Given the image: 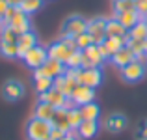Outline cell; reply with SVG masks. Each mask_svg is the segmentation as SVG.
I'll list each match as a JSON object with an SVG mask.
<instances>
[{
  "label": "cell",
  "instance_id": "8992f818",
  "mask_svg": "<svg viewBox=\"0 0 147 140\" xmlns=\"http://www.w3.org/2000/svg\"><path fill=\"white\" fill-rule=\"evenodd\" d=\"M127 41H129V36H125V37H106V39L99 45V50H100L104 60H112V56L127 45Z\"/></svg>",
  "mask_w": 147,
  "mask_h": 140
},
{
  "label": "cell",
  "instance_id": "9c48e42d",
  "mask_svg": "<svg viewBox=\"0 0 147 140\" xmlns=\"http://www.w3.org/2000/svg\"><path fill=\"white\" fill-rule=\"evenodd\" d=\"M121 77L127 82H138L145 77V64L140 60H132L125 67H121Z\"/></svg>",
  "mask_w": 147,
  "mask_h": 140
},
{
  "label": "cell",
  "instance_id": "f546056e",
  "mask_svg": "<svg viewBox=\"0 0 147 140\" xmlns=\"http://www.w3.org/2000/svg\"><path fill=\"white\" fill-rule=\"evenodd\" d=\"M67 69H82V50H73V54L69 56V60L65 62Z\"/></svg>",
  "mask_w": 147,
  "mask_h": 140
},
{
  "label": "cell",
  "instance_id": "ab89813d",
  "mask_svg": "<svg viewBox=\"0 0 147 140\" xmlns=\"http://www.w3.org/2000/svg\"><path fill=\"white\" fill-rule=\"evenodd\" d=\"M144 19H147V13H145V15H144Z\"/></svg>",
  "mask_w": 147,
  "mask_h": 140
},
{
  "label": "cell",
  "instance_id": "277c9868",
  "mask_svg": "<svg viewBox=\"0 0 147 140\" xmlns=\"http://www.w3.org/2000/svg\"><path fill=\"white\" fill-rule=\"evenodd\" d=\"M86 30H88V21L86 19L80 17V15H71V17L65 19L61 32H63V36H67V37H75V36H78V34L86 32Z\"/></svg>",
  "mask_w": 147,
  "mask_h": 140
},
{
  "label": "cell",
  "instance_id": "8d00e7d4",
  "mask_svg": "<svg viewBox=\"0 0 147 140\" xmlns=\"http://www.w3.org/2000/svg\"><path fill=\"white\" fill-rule=\"evenodd\" d=\"M61 140H78V138H76V137H75V129H73V131H69V133H67V135H65V137H63V138H61Z\"/></svg>",
  "mask_w": 147,
  "mask_h": 140
},
{
  "label": "cell",
  "instance_id": "e0dca14e",
  "mask_svg": "<svg viewBox=\"0 0 147 140\" xmlns=\"http://www.w3.org/2000/svg\"><path fill=\"white\" fill-rule=\"evenodd\" d=\"M132 60H136V54H134V52H132V50H130L127 45L123 47L121 50H117V52H115L114 56H112V64H114V65H117L119 69H121V67H125L127 64H130Z\"/></svg>",
  "mask_w": 147,
  "mask_h": 140
},
{
  "label": "cell",
  "instance_id": "f1b7e54d",
  "mask_svg": "<svg viewBox=\"0 0 147 140\" xmlns=\"http://www.w3.org/2000/svg\"><path fill=\"white\" fill-rule=\"evenodd\" d=\"M112 10L114 13H123V11H130L136 7H134V0H112Z\"/></svg>",
  "mask_w": 147,
  "mask_h": 140
},
{
  "label": "cell",
  "instance_id": "5b68a950",
  "mask_svg": "<svg viewBox=\"0 0 147 140\" xmlns=\"http://www.w3.org/2000/svg\"><path fill=\"white\" fill-rule=\"evenodd\" d=\"M102 62H106L102 58L99 50V45H90L88 49L82 50V69H95V67H100Z\"/></svg>",
  "mask_w": 147,
  "mask_h": 140
},
{
  "label": "cell",
  "instance_id": "f35d334b",
  "mask_svg": "<svg viewBox=\"0 0 147 140\" xmlns=\"http://www.w3.org/2000/svg\"><path fill=\"white\" fill-rule=\"evenodd\" d=\"M144 52L147 54V39H144Z\"/></svg>",
  "mask_w": 147,
  "mask_h": 140
},
{
  "label": "cell",
  "instance_id": "7402d4cb",
  "mask_svg": "<svg viewBox=\"0 0 147 140\" xmlns=\"http://www.w3.org/2000/svg\"><path fill=\"white\" fill-rule=\"evenodd\" d=\"M127 118L123 114H112L110 118L106 120V129L110 131V133H119V131H123L127 127Z\"/></svg>",
  "mask_w": 147,
  "mask_h": 140
},
{
  "label": "cell",
  "instance_id": "9a60e30c",
  "mask_svg": "<svg viewBox=\"0 0 147 140\" xmlns=\"http://www.w3.org/2000/svg\"><path fill=\"white\" fill-rule=\"evenodd\" d=\"M36 45H37V36L32 32V30L21 34V36H19V39H17V49H19L17 58H21V60H22V58L26 56V52H28L32 47H36Z\"/></svg>",
  "mask_w": 147,
  "mask_h": 140
},
{
  "label": "cell",
  "instance_id": "44dd1931",
  "mask_svg": "<svg viewBox=\"0 0 147 140\" xmlns=\"http://www.w3.org/2000/svg\"><path fill=\"white\" fill-rule=\"evenodd\" d=\"M54 110L56 108L52 107L50 103H47V101H37L36 108H34V116L36 118H41V120H47V122H50L54 116Z\"/></svg>",
  "mask_w": 147,
  "mask_h": 140
},
{
  "label": "cell",
  "instance_id": "d6a6232c",
  "mask_svg": "<svg viewBox=\"0 0 147 140\" xmlns=\"http://www.w3.org/2000/svg\"><path fill=\"white\" fill-rule=\"evenodd\" d=\"M136 140H147V120H144V122L138 125V129H136Z\"/></svg>",
  "mask_w": 147,
  "mask_h": 140
},
{
  "label": "cell",
  "instance_id": "ffe728a7",
  "mask_svg": "<svg viewBox=\"0 0 147 140\" xmlns=\"http://www.w3.org/2000/svg\"><path fill=\"white\" fill-rule=\"evenodd\" d=\"M76 133H78V137L90 140V138H93L95 135L99 133V123L95 122V120H84V122L78 125Z\"/></svg>",
  "mask_w": 147,
  "mask_h": 140
},
{
  "label": "cell",
  "instance_id": "d4e9b609",
  "mask_svg": "<svg viewBox=\"0 0 147 140\" xmlns=\"http://www.w3.org/2000/svg\"><path fill=\"white\" fill-rule=\"evenodd\" d=\"M67 118H69V125H71V131L73 129H78V125L84 122L82 118V112H80V107H71L67 108Z\"/></svg>",
  "mask_w": 147,
  "mask_h": 140
},
{
  "label": "cell",
  "instance_id": "7c38bea8",
  "mask_svg": "<svg viewBox=\"0 0 147 140\" xmlns=\"http://www.w3.org/2000/svg\"><path fill=\"white\" fill-rule=\"evenodd\" d=\"M24 93H26V90H24V84H22L21 80L9 79L2 86V95L6 97L7 101H17V99H21Z\"/></svg>",
  "mask_w": 147,
  "mask_h": 140
},
{
  "label": "cell",
  "instance_id": "7a4b0ae2",
  "mask_svg": "<svg viewBox=\"0 0 147 140\" xmlns=\"http://www.w3.org/2000/svg\"><path fill=\"white\" fill-rule=\"evenodd\" d=\"M50 131H52L50 122L36 118V116H32L28 120V123H26V137H28V140H49Z\"/></svg>",
  "mask_w": 147,
  "mask_h": 140
},
{
  "label": "cell",
  "instance_id": "1f68e13d",
  "mask_svg": "<svg viewBox=\"0 0 147 140\" xmlns=\"http://www.w3.org/2000/svg\"><path fill=\"white\" fill-rule=\"evenodd\" d=\"M75 43H76V49L78 50H84L90 45H93V39H91V36L88 32H82V34H78V36H75Z\"/></svg>",
  "mask_w": 147,
  "mask_h": 140
},
{
  "label": "cell",
  "instance_id": "d590c367",
  "mask_svg": "<svg viewBox=\"0 0 147 140\" xmlns=\"http://www.w3.org/2000/svg\"><path fill=\"white\" fill-rule=\"evenodd\" d=\"M9 7V4H7V0H0V19L4 17V13H6V10Z\"/></svg>",
  "mask_w": 147,
  "mask_h": 140
},
{
  "label": "cell",
  "instance_id": "cb8c5ba5",
  "mask_svg": "<svg viewBox=\"0 0 147 140\" xmlns=\"http://www.w3.org/2000/svg\"><path fill=\"white\" fill-rule=\"evenodd\" d=\"M129 37L130 39H147V22L142 19L140 22H136V24L132 26V28L129 30Z\"/></svg>",
  "mask_w": 147,
  "mask_h": 140
},
{
  "label": "cell",
  "instance_id": "484cf974",
  "mask_svg": "<svg viewBox=\"0 0 147 140\" xmlns=\"http://www.w3.org/2000/svg\"><path fill=\"white\" fill-rule=\"evenodd\" d=\"M0 39H2V41H9V43H17L19 34L15 32V30L11 28L9 24H4V22H0Z\"/></svg>",
  "mask_w": 147,
  "mask_h": 140
},
{
  "label": "cell",
  "instance_id": "60d3db41",
  "mask_svg": "<svg viewBox=\"0 0 147 140\" xmlns=\"http://www.w3.org/2000/svg\"><path fill=\"white\" fill-rule=\"evenodd\" d=\"M144 21H145V22H147V19H144Z\"/></svg>",
  "mask_w": 147,
  "mask_h": 140
},
{
  "label": "cell",
  "instance_id": "2e32d148",
  "mask_svg": "<svg viewBox=\"0 0 147 140\" xmlns=\"http://www.w3.org/2000/svg\"><path fill=\"white\" fill-rule=\"evenodd\" d=\"M50 125L52 127H58V129H63L65 133L71 131V125H69V118H67V108H56L54 110V116L50 120Z\"/></svg>",
  "mask_w": 147,
  "mask_h": 140
},
{
  "label": "cell",
  "instance_id": "4dcf8cb0",
  "mask_svg": "<svg viewBox=\"0 0 147 140\" xmlns=\"http://www.w3.org/2000/svg\"><path fill=\"white\" fill-rule=\"evenodd\" d=\"M41 0H22L21 2V10L24 11V13H28V15H32V13H36V11H39L41 10Z\"/></svg>",
  "mask_w": 147,
  "mask_h": 140
},
{
  "label": "cell",
  "instance_id": "6da1fadb",
  "mask_svg": "<svg viewBox=\"0 0 147 140\" xmlns=\"http://www.w3.org/2000/svg\"><path fill=\"white\" fill-rule=\"evenodd\" d=\"M73 50H76L75 37L63 36V39L50 43V47L47 49V52H49V58H56V60H61L65 64V62L69 60V56L73 54Z\"/></svg>",
  "mask_w": 147,
  "mask_h": 140
},
{
  "label": "cell",
  "instance_id": "4fadbf2b",
  "mask_svg": "<svg viewBox=\"0 0 147 140\" xmlns=\"http://www.w3.org/2000/svg\"><path fill=\"white\" fill-rule=\"evenodd\" d=\"M102 82V73L99 67L95 69H78V84H86V86L97 88Z\"/></svg>",
  "mask_w": 147,
  "mask_h": 140
},
{
  "label": "cell",
  "instance_id": "603a6c76",
  "mask_svg": "<svg viewBox=\"0 0 147 140\" xmlns=\"http://www.w3.org/2000/svg\"><path fill=\"white\" fill-rule=\"evenodd\" d=\"M80 112H82L84 120H95V122H97L99 116H100V108L95 101H91V103H88V105H82V107H80Z\"/></svg>",
  "mask_w": 147,
  "mask_h": 140
},
{
  "label": "cell",
  "instance_id": "5bb4252c",
  "mask_svg": "<svg viewBox=\"0 0 147 140\" xmlns=\"http://www.w3.org/2000/svg\"><path fill=\"white\" fill-rule=\"evenodd\" d=\"M7 24L11 26V28L15 30V32L21 36V34H24V32H28V30H32V24H30V17H28V13H24V11L19 7L17 10V13L13 15V19H11Z\"/></svg>",
  "mask_w": 147,
  "mask_h": 140
},
{
  "label": "cell",
  "instance_id": "4316f807",
  "mask_svg": "<svg viewBox=\"0 0 147 140\" xmlns=\"http://www.w3.org/2000/svg\"><path fill=\"white\" fill-rule=\"evenodd\" d=\"M0 54H2L4 58H17V54H19L17 43H9V41L0 39Z\"/></svg>",
  "mask_w": 147,
  "mask_h": 140
},
{
  "label": "cell",
  "instance_id": "8fae6325",
  "mask_svg": "<svg viewBox=\"0 0 147 140\" xmlns=\"http://www.w3.org/2000/svg\"><path fill=\"white\" fill-rule=\"evenodd\" d=\"M71 99H73V103H75L76 107H82V105L91 103V101L95 99V88L86 86V84H78V86L75 88V92H73Z\"/></svg>",
  "mask_w": 147,
  "mask_h": 140
},
{
  "label": "cell",
  "instance_id": "ac0fdd59",
  "mask_svg": "<svg viewBox=\"0 0 147 140\" xmlns=\"http://www.w3.org/2000/svg\"><path fill=\"white\" fill-rule=\"evenodd\" d=\"M129 36V30L117 21V19H106V37H125Z\"/></svg>",
  "mask_w": 147,
  "mask_h": 140
},
{
  "label": "cell",
  "instance_id": "b9f144b4",
  "mask_svg": "<svg viewBox=\"0 0 147 140\" xmlns=\"http://www.w3.org/2000/svg\"><path fill=\"white\" fill-rule=\"evenodd\" d=\"M41 2H43V0H41Z\"/></svg>",
  "mask_w": 147,
  "mask_h": 140
},
{
  "label": "cell",
  "instance_id": "e575fe53",
  "mask_svg": "<svg viewBox=\"0 0 147 140\" xmlns=\"http://www.w3.org/2000/svg\"><path fill=\"white\" fill-rule=\"evenodd\" d=\"M65 135H67V133H65L63 129H58V127H52V131H50V138H49V140H61V138L65 137Z\"/></svg>",
  "mask_w": 147,
  "mask_h": 140
},
{
  "label": "cell",
  "instance_id": "83f0119b",
  "mask_svg": "<svg viewBox=\"0 0 147 140\" xmlns=\"http://www.w3.org/2000/svg\"><path fill=\"white\" fill-rule=\"evenodd\" d=\"M34 79H36V92L37 93H43L54 86V79H50V77L39 75V77H34Z\"/></svg>",
  "mask_w": 147,
  "mask_h": 140
},
{
  "label": "cell",
  "instance_id": "836d02e7",
  "mask_svg": "<svg viewBox=\"0 0 147 140\" xmlns=\"http://www.w3.org/2000/svg\"><path fill=\"white\" fill-rule=\"evenodd\" d=\"M134 7L140 15H145L147 13V0H134Z\"/></svg>",
  "mask_w": 147,
  "mask_h": 140
},
{
  "label": "cell",
  "instance_id": "3957f363",
  "mask_svg": "<svg viewBox=\"0 0 147 140\" xmlns=\"http://www.w3.org/2000/svg\"><path fill=\"white\" fill-rule=\"evenodd\" d=\"M65 71H67V65H65L61 60H56V58H47V62H45L39 69H34V77L45 75V77H50V79H56V77L63 75Z\"/></svg>",
  "mask_w": 147,
  "mask_h": 140
},
{
  "label": "cell",
  "instance_id": "52a82bcc",
  "mask_svg": "<svg viewBox=\"0 0 147 140\" xmlns=\"http://www.w3.org/2000/svg\"><path fill=\"white\" fill-rule=\"evenodd\" d=\"M88 34L91 36L95 45H100L104 39H106V19L104 17H95L88 21Z\"/></svg>",
  "mask_w": 147,
  "mask_h": 140
},
{
  "label": "cell",
  "instance_id": "d6986e66",
  "mask_svg": "<svg viewBox=\"0 0 147 140\" xmlns=\"http://www.w3.org/2000/svg\"><path fill=\"white\" fill-rule=\"evenodd\" d=\"M115 19H117L127 30H130L136 22L142 21V15L138 13L136 10H130V11H123V13H115Z\"/></svg>",
  "mask_w": 147,
  "mask_h": 140
},
{
  "label": "cell",
  "instance_id": "74e56055",
  "mask_svg": "<svg viewBox=\"0 0 147 140\" xmlns=\"http://www.w3.org/2000/svg\"><path fill=\"white\" fill-rule=\"evenodd\" d=\"M21 2H22V0H7L9 6H21Z\"/></svg>",
  "mask_w": 147,
  "mask_h": 140
},
{
  "label": "cell",
  "instance_id": "ba28073f",
  "mask_svg": "<svg viewBox=\"0 0 147 140\" xmlns=\"http://www.w3.org/2000/svg\"><path fill=\"white\" fill-rule=\"evenodd\" d=\"M47 58H49L47 49L41 47V45H36V47H32V49L26 52V56L22 58V60H24V64L28 65L30 69H39L41 65L47 62Z\"/></svg>",
  "mask_w": 147,
  "mask_h": 140
},
{
  "label": "cell",
  "instance_id": "30bf717a",
  "mask_svg": "<svg viewBox=\"0 0 147 140\" xmlns=\"http://www.w3.org/2000/svg\"><path fill=\"white\" fill-rule=\"evenodd\" d=\"M39 101H47V103H50L54 108H67V103H69V97L65 95L61 90H58V88H50V90L39 93Z\"/></svg>",
  "mask_w": 147,
  "mask_h": 140
}]
</instances>
